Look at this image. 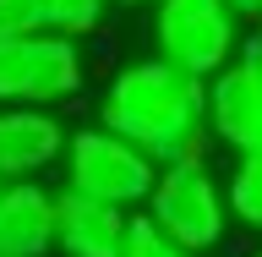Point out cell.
I'll return each mask as SVG.
<instances>
[{"instance_id": "obj_4", "label": "cell", "mask_w": 262, "mask_h": 257, "mask_svg": "<svg viewBox=\"0 0 262 257\" xmlns=\"http://www.w3.org/2000/svg\"><path fill=\"white\" fill-rule=\"evenodd\" d=\"M153 55L208 82L241 49V11L229 0H153Z\"/></svg>"}, {"instance_id": "obj_5", "label": "cell", "mask_w": 262, "mask_h": 257, "mask_svg": "<svg viewBox=\"0 0 262 257\" xmlns=\"http://www.w3.org/2000/svg\"><path fill=\"white\" fill-rule=\"evenodd\" d=\"M88 88V61L71 33L38 28L0 38V104H66Z\"/></svg>"}, {"instance_id": "obj_16", "label": "cell", "mask_w": 262, "mask_h": 257, "mask_svg": "<svg viewBox=\"0 0 262 257\" xmlns=\"http://www.w3.org/2000/svg\"><path fill=\"white\" fill-rule=\"evenodd\" d=\"M110 6H131V11H137V6H153V0H110Z\"/></svg>"}, {"instance_id": "obj_13", "label": "cell", "mask_w": 262, "mask_h": 257, "mask_svg": "<svg viewBox=\"0 0 262 257\" xmlns=\"http://www.w3.org/2000/svg\"><path fill=\"white\" fill-rule=\"evenodd\" d=\"M38 28H49L44 0H0V38H22Z\"/></svg>"}, {"instance_id": "obj_3", "label": "cell", "mask_w": 262, "mask_h": 257, "mask_svg": "<svg viewBox=\"0 0 262 257\" xmlns=\"http://www.w3.org/2000/svg\"><path fill=\"white\" fill-rule=\"evenodd\" d=\"M60 170H66V186L98 197V203H115V208H142L147 192H153V175L159 164L147 159L137 143H126L120 131L110 126H77L66 131V153H60Z\"/></svg>"}, {"instance_id": "obj_9", "label": "cell", "mask_w": 262, "mask_h": 257, "mask_svg": "<svg viewBox=\"0 0 262 257\" xmlns=\"http://www.w3.org/2000/svg\"><path fill=\"white\" fill-rule=\"evenodd\" d=\"M55 252V192L38 181H0V257Z\"/></svg>"}, {"instance_id": "obj_6", "label": "cell", "mask_w": 262, "mask_h": 257, "mask_svg": "<svg viewBox=\"0 0 262 257\" xmlns=\"http://www.w3.org/2000/svg\"><path fill=\"white\" fill-rule=\"evenodd\" d=\"M208 131L229 153H262V66L246 55L208 77Z\"/></svg>"}, {"instance_id": "obj_10", "label": "cell", "mask_w": 262, "mask_h": 257, "mask_svg": "<svg viewBox=\"0 0 262 257\" xmlns=\"http://www.w3.org/2000/svg\"><path fill=\"white\" fill-rule=\"evenodd\" d=\"M224 203L241 230L262 235V153H235V164L224 175Z\"/></svg>"}, {"instance_id": "obj_1", "label": "cell", "mask_w": 262, "mask_h": 257, "mask_svg": "<svg viewBox=\"0 0 262 257\" xmlns=\"http://www.w3.org/2000/svg\"><path fill=\"white\" fill-rule=\"evenodd\" d=\"M98 126L137 143L153 164L208 159V82L169 66L164 55L126 61L98 93Z\"/></svg>"}, {"instance_id": "obj_12", "label": "cell", "mask_w": 262, "mask_h": 257, "mask_svg": "<svg viewBox=\"0 0 262 257\" xmlns=\"http://www.w3.org/2000/svg\"><path fill=\"white\" fill-rule=\"evenodd\" d=\"M104 11L110 0H44V16L55 33H71V38H88V33L104 28Z\"/></svg>"}, {"instance_id": "obj_2", "label": "cell", "mask_w": 262, "mask_h": 257, "mask_svg": "<svg viewBox=\"0 0 262 257\" xmlns=\"http://www.w3.org/2000/svg\"><path fill=\"white\" fill-rule=\"evenodd\" d=\"M153 213V225L164 235H175L186 252H213L224 246V235L235 230L229 219V203H224V181L208 170V159H180V164H159L153 175V192L142 203Z\"/></svg>"}, {"instance_id": "obj_17", "label": "cell", "mask_w": 262, "mask_h": 257, "mask_svg": "<svg viewBox=\"0 0 262 257\" xmlns=\"http://www.w3.org/2000/svg\"><path fill=\"white\" fill-rule=\"evenodd\" d=\"M251 257H262V252H251Z\"/></svg>"}, {"instance_id": "obj_14", "label": "cell", "mask_w": 262, "mask_h": 257, "mask_svg": "<svg viewBox=\"0 0 262 257\" xmlns=\"http://www.w3.org/2000/svg\"><path fill=\"white\" fill-rule=\"evenodd\" d=\"M235 55H246L251 66H262V33H251V38L241 33V49H235Z\"/></svg>"}, {"instance_id": "obj_15", "label": "cell", "mask_w": 262, "mask_h": 257, "mask_svg": "<svg viewBox=\"0 0 262 257\" xmlns=\"http://www.w3.org/2000/svg\"><path fill=\"white\" fill-rule=\"evenodd\" d=\"M229 6L241 11V22H246V16H262V0H229Z\"/></svg>"}, {"instance_id": "obj_7", "label": "cell", "mask_w": 262, "mask_h": 257, "mask_svg": "<svg viewBox=\"0 0 262 257\" xmlns=\"http://www.w3.org/2000/svg\"><path fill=\"white\" fill-rule=\"evenodd\" d=\"M66 153V121L49 104H0V181H38Z\"/></svg>"}, {"instance_id": "obj_8", "label": "cell", "mask_w": 262, "mask_h": 257, "mask_svg": "<svg viewBox=\"0 0 262 257\" xmlns=\"http://www.w3.org/2000/svg\"><path fill=\"white\" fill-rule=\"evenodd\" d=\"M126 208L98 203V197L60 186L55 192V252L60 257H120Z\"/></svg>"}, {"instance_id": "obj_11", "label": "cell", "mask_w": 262, "mask_h": 257, "mask_svg": "<svg viewBox=\"0 0 262 257\" xmlns=\"http://www.w3.org/2000/svg\"><path fill=\"white\" fill-rule=\"evenodd\" d=\"M120 257H196V252H186L175 235H164L147 208H131L126 213V235H120Z\"/></svg>"}]
</instances>
